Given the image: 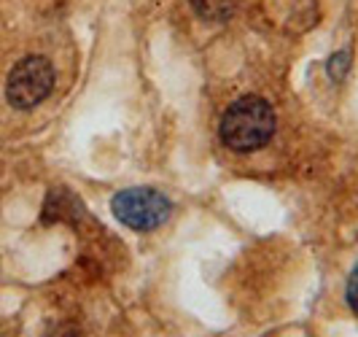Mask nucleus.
Returning a JSON list of instances; mask_svg holds the SVG:
<instances>
[{
  "instance_id": "nucleus-1",
  "label": "nucleus",
  "mask_w": 358,
  "mask_h": 337,
  "mask_svg": "<svg viewBox=\"0 0 358 337\" xmlns=\"http://www.w3.org/2000/svg\"><path fill=\"white\" fill-rule=\"evenodd\" d=\"M275 127H278L275 108L259 95H243L224 111L218 132L227 149L237 154H251L272 141Z\"/></svg>"
},
{
  "instance_id": "nucleus-2",
  "label": "nucleus",
  "mask_w": 358,
  "mask_h": 337,
  "mask_svg": "<svg viewBox=\"0 0 358 337\" xmlns=\"http://www.w3.org/2000/svg\"><path fill=\"white\" fill-rule=\"evenodd\" d=\"M110 213L116 216L119 224H124L132 232H151L162 227L170 213L173 202L170 197H164L159 189L151 186H129L116 192L110 200Z\"/></svg>"
},
{
  "instance_id": "nucleus-3",
  "label": "nucleus",
  "mask_w": 358,
  "mask_h": 337,
  "mask_svg": "<svg viewBox=\"0 0 358 337\" xmlns=\"http://www.w3.org/2000/svg\"><path fill=\"white\" fill-rule=\"evenodd\" d=\"M54 89V68L46 57H24L8 73L6 100L19 111L41 106Z\"/></svg>"
},
{
  "instance_id": "nucleus-4",
  "label": "nucleus",
  "mask_w": 358,
  "mask_h": 337,
  "mask_svg": "<svg viewBox=\"0 0 358 337\" xmlns=\"http://www.w3.org/2000/svg\"><path fill=\"white\" fill-rule=\"evenodd\" d=\"M78 211H81V202L73 197V192H68V189H52L49 197H46V205H43V221L46 224L68 221Z\"/></svg>"
},
{
  "instance_id": "nucleus-5",
  "label": "nucleus",
  "mask_w": 358,
  "mask_h": 337,
  "mask_svg": "<svg viewBox=\"0 0 358 337\" xmlns=\"http://www.w3.org/2000/svg\"><path fill=\"white\" fill-rule=\"evenodd\" d=\"M350 65H353V52H350V49H340L337 54H331V57H329V62H326V73H329V78H331L334 84H342V81H345V76L350 73Z\"/></svg>"
},
{
  "instance_id": "nucleus-6",
  "label": "nucleus",
  "mask_w": 358,
  "mask_h": 337,
  "mask_svg": "<svg viewBox=\"0 0 358 337\" xmlns=\"http://www.w3.org/2000/svg\"><path fill=\"white\" fill-rule=\"evenodd\" d=\"M192 3L205 19H218L229 14V0H192Z\"/></svg>"
},
{
  "instance_id": "nucleus-7",
  "label": "nucleus",
  "mask_w": 358,
  "mask_h": 337,
  "mask_svg": "<svg viewBox=\"0 0 358 337\" xmlns=\"http://www.w3.org/2000/svg\"><path fill=\"white\" fill-rule=\"evenodd\" d=\"M345 300L350 305V310L358 316V265L353 267L350 278H348V286H345Z\"/></svg>"
}]
</instances>
